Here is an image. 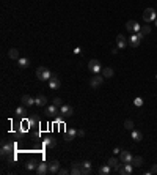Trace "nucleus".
<instances>
[{"label":"nucleus","mask_w":157,"mask_h":175,"mask_svg":"<svg viewBox=\"0 0 157 175\" xmlns=\"http://www.w3.org/2000/svg\"><path fill=\"white\" fill-rule=\"evenodd\" d=\"M101 74H102L104 77H113L115 73H113V70H112L110 66H107V68H102V73H101Z\"/></svg>","instance_id":"b1692460"},{"label":"nucleus","mask_w":157,"mask_h":175,"mask_svg":"<svg viewBox=\"0 0 157 175\" xmlns=\"http://www.w3.org/2000/svg\"><path fill=\"white\" fill-rule=\"evenodd\" d=\"M149 172H151V173H157V164H152V167H151Z\"/></svg>","instance_id":"c9c22d12"},{"label":"nucleus","mask_w":157,"mask_h":175,"mask_svg":"<svg viewBox=\"0 0 157 175\" xmlns=\"http://www.w3.org/2000/svg\"><path fill=\"white\" fill-rule=\"evenodd\" d=\"M143 33L140 32V33H132L130 35V38H127L129 40V44L132 46V48H138L140 46V43H141V40H143Z\"/></svg>","instance_id":"39448f33"},{"label":"nucleus","mask_w":157,"mask_h":175,"mask_svg":"<svg viewBox=\"0 0 157 175\" xmlns=\"http://www.w3.org/2000/svg\"><path fill=\"white\" fill-rule=\"evenodd\" d=\"M52 74H54V73H50L46 66H39V68L36 70L38 79H39V81H44V82H49V79L52 77Z\"/></svg>","instance_id":"f03ea898"},{"label":"nucleus","mask_w":157,"mask_h":175,"mask_svg":"<svg viewBox=\"0 0 157 175\" xmlns=\"http://www.w3.org/2000/svg\"><path fill=\"white\" fill-rule=\"evenodd\" d=\"M58 170H60V162L57 159L50 161L49 162V173H58Z\"/></svg>","instance_id":"f3484780"},{"label":"nucleus","mask_w":157,"mask_h":175,"mask_svg":"<svg viewBox=\"0 0 157 175\" xmlns=\"http://www.w3.org/2000/svg\"><path fill=\"white\" fill-rule=\"evenodd\" d=\"M46 114H49V115L55 117V115H58V114H60V110H58V107H57L55 104H52V106H47V109H46Z\"/></svg>","instance_id":"4be33fe9"},{"label":"nucleus","mask_w":157,"mask_h":175,"mask_svg":"<svg viewBox=\"0 0 157 175\" xmlns=\"http://www.w3.org/2000/svg\"><path fill=\"white\" fill-rule=\"evenodd\" d=\"M60 114H61L63 117H71V115L74 114V109H72V106H69V104H63V106L60 107Z\"/></svg>","instance_id":"1a4fd4ad"},{"label":"nucleus","mask_w":157,"mask_h":175,"mask_svg":"<svg viewBox=\"0 0 157 175\" xmlns=\"http://www.w3.org/2000/svg\"><path fill=\"white\" fill-rule=\"evenodd\" d=\"M102 82H104V76H102V74H94V76L90 79V85H91V88H97V87H101Z\"/></svg>","instance_id":"423d86ee"},{"label":"nucleus","mask_w":157,"mask_h":175,"mask_svg":"<svg viewBox=\"0 0 157 175\" xmlns=\"http://www.w3.org/2000/svg\"><path fill=\"white\" fill-rule=\"evenodd\" d=\"M132 172H133V166L132 164H123V167L118 169V173H121V175H130Z\"/></svg>","instance_id":"f8f14e48"},{"label":"nucleus","mask_w":157,"mask_h":175,"mask_svg":"<svg viewBox=\"0 0 157 175\" xmlns=\"http://www.w3.org/2000/svg\"><path fill=\"white\" fill-rule=\"evenodd\" d=\"M25 167H27V170H36V167H38V164L32 159V161H29L27 164H25Z\"/></svg>","instance_id":"c85d7f7f"},{"label":"nucleus","mask_w":157,"mask_h":175,"mask_svg":"<svg viewBox=\"0 0 157 175\" xmlns=\"http://www.w3.org/2000/svg\"><path fill=\"white\" fill-rule=\"evenodd\" d=\"M155 27H157V19H155Z\"/></svg>","instance_id":"a19ab883"},{"label":"nucleus","mask_w":157,"mask_h":175,"mask_svg":"<svg viewBox=\"0 0 157 175\" xmlns=\"http://www.w3.org/2000/svg\"><path fill=\"white\" fill-rule=\"evenodd\" d=\"M76 137H77V129H74V128L68 129V131L65 133V136H63V139H65L66 142H71V140L76 139Z\"/></svg>","instance_id":"4468645a"},{"label":"nucleus","mask_w":157,"mask_h":175,"mask_svg":"<svg viewBox=\"0 0 157 175\" xmlns=\"http://www.w3.org/2000/svg\"><path fill=\"white\" fill-rule=\"evenodd\" d=\"M8 57L13 59V60H19V51H18L16 48H11V49L8 51Z\"/></svg>","instance_id":"5701e85b"},{"label":"nucleus","mask_w":157,"mask_h":175,"mask_svg":"<svg viewBox=\"0 0 157 175\" xmlns=\"http://www.w3.org/2000/svg\"><path fill=\"white\" fill-rule=\"evenodd\" d=\"M93 173V164L90 161L82 162V175H91Z\"/></svg>","instance_id":"9d476101"},{"label":"nucleus","mask_w":157,"mask_h":175,"mask_svg":"<svg viewBox=\"0 0 157 175\" xmlns=\"http://www.w3.org/2000/svg\"><path fill=\"white\" fill-rule=\"evenodd\" d=\"M132 159H133V156L130 155V151L121 150V153H119V161H121L123 164H132Z\"/></svg>","instance_id":"6e6552de"},{"label":"nucleus","mask_w":157,"mask_h":175,"mask_svg":"<svg viewBox=\"0 0 157 175\" xmlns=\"http://www.w3.org/2000/svg\"><path fill=\"white\" fill-rule=\"evenodd\" d=\"M60 85H61V81H60V77H58V74H52V77L49 79V87L52 88V90H58L60 88Z\"/></svg>","instance_id":"0eeeda50"},{"label":"nucleus","mask_w":157,"mask_h":175,"mask_svg":"<svg viewBox=\"0 0 157 175\" xmlns=\"http://www.w3.org/2000/svg\"><path fill=\"white\" fill-rule=\"evenodd\" d=\"M46 104H47V98H46L44 95H38V96L35 98V106L43 107V106H46Z\"/></svg>","instance_id":"a211bd4d"},{"label":"nucleus","mask_w":157,"mask_h":175,"mask_svg":"<svg viewBox=\"0 0 157 175\" xmlns=\"http://www.w3.org/2000/svg\"><path fill=\"white\" fill-rule=\"evenodd\" d=\"M133 104H135L137 107H141V106H143V99H141V98H135V99H133Z\"/></svg>","instance_id":"72a5a7b5"},{"label":"nucleus","mask_w":157,"mask_h":175,"mask_svg":"<svg viewBox=\"0 0 157 175\" xmlns=\"http://www.w3.org/2000/svg\"><path fill=\"white\" fill-rule=\"evenodd\" d=\"M155 19H157V13H155L152 8H146L144 13H143V21H144L146 24H149V22H152V21H155Z\"/></svg>","instance_id":"20e7f679"},{"label":"nucleus","mask_w":157,"mask_h":175,"mask_svg":"<svg viewBox=\"0 0 157 175\" xmlns=\"http://www.w3.org/2000/svg\"><path fill=\"white\" fill-rule=\"evenodd\" d=\"M38 175H46L47 172H49V162H41V164H38V167H36V170H35Z\"/></svg>","instance_id":"2eb2a0df"},{"label":"nucleus","mask_w":157,"mask_h":175,"mask_svg":"<svg viewBox=\"0 0 157 175\" xmlns=\"http://www.w3.org/2000/svg\"><path fill=\"white\" fill-rule=\"evenodd\" d=\"M126 29L129 30V32H132V33H135L138 29H140V25L135 22V21H127V24H126Z\"/></svg>","instance_id":"aec40b11"},{"label":"nucleus","mask_w":157,"mask_h":175,"mask_svg":"<svg viewBox=\"0 0 157 175\" xmlns=\"http://www.w3.org/2000/svg\"><path fill=\"white\" fill-rule=\"evenodd\" d=\"M140 32H141L143 35H149V33H151V25H143Z\"/></svg>","instance_id":"2f4dec72"},{"label":"nucleus","mask_w":157,"mask_h":175,"mask_svg":"<svg viewBox=\"0 0 157 175\" xmlns=\"http://www.w3.org/2000/svg\"><path fill=\"white\" fill-rule=\"evenodd\" d=\"M124 128L132 131V129H133V121H132V120H126V121H124Z\"/></svg>","instance_id":"473e14b6"},{"label":"nucleus","mask_w":157,"mask_h":175,"mask_svg":"<svg viewBox=\"0 0 157 175\" xmlns=\"http://www.w3.org/2000/svg\"><path fill=\"white\" fill-rule=\"evenodd\" d=\"M118 51H119V48H115V49H112V54H113V55H116V54H118Z\"/></svg>","instance_id":"4c0bfd02"},{"label":"nucleus","mask_w":157,"mask_h":175,"mask_svg":"<svg viewBox=\"0 0 157 175\" xmlns=\"http://www.w3.org/2000/svg\"><path fill=\"white\" fill-rule=\"evenodd\" d=\"M113 153H115V155H119V153H121V148H118V147H116V148L113 150Z\"/></svg>","instance_id":"58836bf2"},{"label":"nucleus","mask_w":157,"mask_h":175,"mask_svg":"<svg viewBox=\"0 0 157 175\" xmlns=\"http://www.w3.org/2000/svg\"><path fill=\"white\" fill-rule=\"evenodd\" d=\"M0 151H2V156H3V158L10 156V155L14 151V144L10 142V140H7V139H3V140H2V148H0Z\"/></svg>","instance_id":"f257e3e1"},{"label":"nucleus","mask_w":157,"mask_h":175,"mask_svg":"<svg viewBox=\"0 0 157 175\" xmlns=\"http://www.w3.org/2000/svg\"><path fill=\"white\" fill-rule=\"evenodd\" d=\"M110 170H112V167L107 164V166H102V167H99L97 173H99V175H108V173H110Z\"/></svg>","instance_id":"bb28decb"},{"label":"nucleus","mask_w":157,"mask_h":175,"mask_svg":"<svg viewBox=\"0 0 157 175\" xmlns=\"http://www.w3.org/2000/svg\"><path fill=\"white\" fill-rule=\"evenodd\" d=\"M22 104H24L25 107L33 106V104H35V98H32V96H29V95H24V96H22Z\"/></svg>","instance_id":"412c9836"},{"label":"nucleus","mask_w":157,"mask_h":175,"mask_svg":"<svg viewBox=\"0 0 157 175\" xmlns=\"http://www.w3.org/2000/svg\"><path fill=\"white\" fill-rule=\"evenodd\" d=\"M16 114H18L19 117H24V115L27 114V109H25V106H21V107H18V109H16Z\"/></svg>","instance_id":"c756f323"},{"label":"nucleus","mask_w":157,"mask_h":175,"mask_svg":"<svg viewBox=\"0 0 157 175\" xmlns=\"http://www.w3.org/2000/svg\"><path fill=\"white\" fill-rule=\"evenodd\" d=\"M43 144H44V147H47V148H54V147L57 145V140H55L52 136H47V137L43 140Z\"/></svg>","instance_id":"6ab92c4d"},{"label":"nucleus","mask_w":157,"mask_h":175,"mask_svg":"<svg viewBox=\"0 0 157 175\" xmlns=\"http://www.w3.org/2000/svg\"><path fill=\"white\" fill-rule=\"evenodd\" d=\"M132 166H133V167H141V166H143V158H141V156H133Z\"/></svg>","instance_id":"a878e982"},{"label":"nucleus","mask_w":157,"mask_h":175,"mask_svg":"<svg viewBox=\"0 0 157 175\" xmlns=\"http://www.w3.org/2000/svg\"><path fill=\"white\" fill-rule=\"evenodd\" d=\"M52 104H55L57 107H61V106H63V101H61V98H58V96H55V98L52 99Z\"/></svg>","instance_id":"7c9ffc66"},{"label":"nucleus","mask_w":157,"mask_h":175,"mask_svg":"<svg viewBox=\"0 0 157 175\" xmlns=\"http://www.w3.org/2000/svg\"><path fill=\"white\" fill-rule=\"evenodd\" d=\"M132 139H133L135 142H140V140L143 139V134H141L138 129H132Z\"/></svg>","instance_id":"393cba45"},{"label":"nucleus","mask_w":157,"mask_h":175,"mask_svg":"<svg viewBox=\"0 0 157 175\" xmlns=\"http://www.w3.org/2000/svg\"><path fill=\"white\" fill-rule=\"evenodd\" d=\"M71 173H72V175H82V162L74 161V162L71 164Z\"/></svg>","instance_id":"9b49d317"},{"label":"nucleus","mask_w":157,"mask_h":175,"mask_svg":"<svg viewBox=\"0 0 157 175\" xmlns=\"http://www.w3.org/2000/svg\"><path fill=\"white\" fill-rule=\"evenodd\" d=\"M127 44H129V40H127L124 35H118V37H116V46H118L119 49H124Z\"/></svg>","instance_id":"ddd939ff"},{"label":"nucleus","mask_w":157,"mask_h":175,"mask_svg":"<svg viewBox=\"0 0 157 175\" xmlns=\"http://www.w3.org/2000/svg\"><path fill=\"white\" fill-rule=\"evenodd\" d=\"M18 63H19V66H21V68H29V66H30V60H29V59H25V57L19 59V60H18Z\"/></svg>","instance_id":"cd10ccee"},{"label":"nucleus","mask_w":157,"mask_h":175,"mask_svg":"<svg viewBox=\"0 0 157 175\" xmlns=\"http://www.w3.org/2000/svg\"><path fill=\"white\" fill-rule=\"evenodd\" d=\"M80 52H82L80 48H76V49H74V54H80Z\"/></svg>","instance_id":"ea45409f"},{"label":"nucleus","mask_w":157,"mask_h":175,"mask_svg":"<svg viewBox=\"0 0 157 175\" xmlns=\"http://www.w3.org/2000/svg\"><path fill=\"white\" fill-rule=\"evenodd\" d=\"M58 173H60V175H66V173H71V169H65V167H60Z\"/></svg>","instance_id":"f704fd0d"},{"label":"nucleus","mask_w":157,"mask_h":175,"mask_svg":"<svg viewBox=\"0 0 157 175\" xmlns=\"http://www.w3.org/2000/svg\"><path fill=\"white\" fill-rule=\"evenodd\" d=\"M121 164H123V162H121L119 159H116L115 156H112V158L108 159V166H110L113 170H116V172H118V169L121 167Z\"/></svg>","instance_id":"dca6fc26"},{"label":"nucleus","mask_w":157,"mask_h":175,"mask_svg":"<svg viewBox=\"0 0 157 175\" xmlns=\"http://www.w3.org/2000/svg\"><path fill=\"white\" fill-rule=\"evenodd\" d=\"M88 70H90L93 74H101V73H102V65H101L99 60L93 59V60L88 62Z\"/></svg>","instance_id":"7ed1b4c3"},{"label":"nucleus","mask_w":157,"mask_h":175,"mask_svg":"<svg viewBox=\"0 0 157 175\" xmlns=\"http://www.w3.org/2000/svg\"><path fill=\"white\" fill-rule=\"evenodd\" d=\"M77 136H79V137H83V136H85V131H83V129H77Z\"/></svg>","instance_id":"e433bc0d"}]
</instances>
